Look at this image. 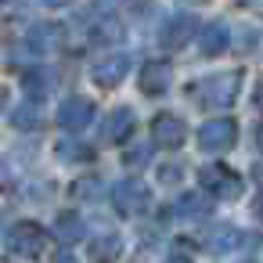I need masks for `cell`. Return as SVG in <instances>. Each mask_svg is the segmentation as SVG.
Returning <instances> with one entry per match:
<instances>
[{
  "label": "cell",
  "mask_w": 263,
  "mask_h": 263,
  "mask_svg": "<svg viewBox=\"0 0 263 263\" xmlns=\"http://www.w3.org/2000/svg\"><path fill=\"white\" fill-rule=\"evenodd\" d=\"M238 8H245V11H263V0H238Z\"/></svg>",
  "instance_id": "cell-26"
},
{
  "label": "cell",
  "mask_w": 263,
  "mask_h": 263,
  "mask_svg": "<svg viewBox=\"0 0 263 263\" xmlns=\"http://www.w3.org/2000/svg\"><path fill=\"white\" fill-rule=\"evenodd\" d=\"M54 238L65 241V245H69V241H80V238H83V220H80L76 213H62V216L54 220Z\"/></svg>",
  "instance_id": "cell-18"
},
{
  "label": "cell",
  "mask_w": 263,
  "mask_h": 263,
  "mask_svg": "<svg viewBox=\"0 0 263 263\" xmlns=\"http://www.w3.org/2000/svg\"><path fill=\"white\" fill-rule=\"evenodd\" d=\"M54 83H58V76H54L51 65H33V69L22 72V90L33 101H44L47 94H54Z\"/></svg>",
  "instance_id": "cell-14"
},
{
  "label": "cell",
  "mask_w": 263,
  "mask_h": 263,
  "mask_svg": "<svg viewBox=\"0 0 263 263\" xmlns=\"http://www.w3.org/2000/svg\"><path fill=\"white\" fill-rule=\"evenodd\" d=\"M173 213H177V220H205L209 216V198L198 195V191H184L173 202Z\"/></svg>",
  "instance_id": "cell-16"
},
{
  "label": "cell",
  "mask_w": 263,
  "mask_h": 263,
  "mask_svg": "<svg viewBox=\"0 0 263 263\" xmlns=\"http://www.w3.org/2000/svg\"><path fill=\"white\" fill-rule=\"evenodd\" d=\"M112 205H116L119 216H141L152 205V191L141 180H119L112 187Z\"/></svg>",
  "instance_id": "cell-4"
},
{
  "label": "cell",
  "mask_w": 263,
  "mask_h": 263,
  "mask_svg": "<svg viewBox=\"0 0 263 263\" xmlns=\"http://www.w3.org/2000/svg\"><path fill=\"white\" fill-rule=\"evenodd\" d=\"M252 213H256V220H259V223H263V191H259V195H256V202H252Z\"/></svg>",
  "instance_id": "cell-27"
},
{
  "label": "cell",
  "mask_w": 263,
  "mask_h": 263,
  "mask_svg": "<svg viewBox=\"0 0 263 263\" xmlns=\"http://www.w3.org/2000/svg\"><path fill=\"white\" fill-rule=\"evenodd\" d=\"M252 44H259V33H252V29H238V40H234L231 47H238V51H249Z\"/></svg>",
  "instance_id": "cell-23"
},
{
  "label": "cell",
  "mask_w": 263,
  "mask_h": 263,
  "mask_svg": "<svg viewBox=\"0 0 263 263\" xmlns=\"http://www.w3.org/2000/svg\"><path fill=\"white\" fill-rule=\"evenodd\" d=\"M198 180H202V187H205L209 195H216V198H223V202L241 195V177H238L231 166H223V162L202 166V170H198Z\"/></svg>",
  "instance_id": "cell-3"
},
{
  "label": "cell",
  "mask_w": 263,
  "mask_h": 263,
  "mask_svg": "<svg viewBox=\"0 0 263 263\" xmlns=\"http://www.w3.org/2000/svg\"><path fill=\"white\" fill-rule=\"evenodd\" d=\"M119 252H123V245H119V234H116V231L90 238V256H94V259H112V256H119Z\"/></svg>",
  "instance_id": "cell-19"
},
{
  "label": "cell",
  "mask_w": 263,
  "mask_h": 263,
  "mask_svg": "<svg viewBox=\"0 0 263 263\" xmlns=\"http://www.w3.org/2000/svg\"><path fill=\"white\" fill-rule=\"evenodd\" d=\"M58 159H62V162H87V159H90V148H87V144L62 141V144H58Z\"/></svg>",
  "instance_id": "cell-21"
},
{
  "label": "cell",
  "mask_w": 263,
  "mask_h": 263,
  "mask_svg": "<svg viewBox=\"0 0 263 263\" xmlns=\"http://www.w3.org/2000/svg\"><path fill=\"white\" fill-rule=\"evenodd\" d=\"M159 177H162L166 184H173V180L180 177V166H162V173H159Z\"/></svg>",
  "instance_id": "cell-25"
},
{
  "label": "cell",
  "mask_w": 263,
  "mask_h": 263,
  "mask_svg": "<svg viewBox=\"0 0 263 263\" xmlns=\"http://www.w3.org/2000/svg\"><path fill=\"white\" fill-rule=\"evenodd\" d=\"M134 108H126V105H119V108H112L108 116H105V126H101V134H105V141H112V144H123L130 134H134Z\"/></svg>",
  "instance_id": "cell-15"
},
{
  "label": "cell",
  "mask_w": 263,
  "mask_h": 263,
  "mask_svg": "<svg viewBox=\"0 0 263 263\" xmlns=\"http://www.w3.org/2000/svg\"><path fill=\"white\" fill-rule=\"evenodd\" d=\"M47 241H51L47 231L40 223H33V220L8 223V231H4V252L15 256V259H36V256H44Z\"/></svg>",
  "instance_id": "cell-2"
},
{
  "label": "cell",
  "mask_w": 263,
  "mask_h": 263,
  "mask_svg": "<svg viewBox=\"0 0 263 263\" xmlns=\"http://www.w3.org/2000/svg\"><path fill=\"white\" fill-rule=\"evenodd\" d=\"M119 36H123V26H119V18H112V15H101V18L90 26V44L108 47V44H116Z\"/></svg>",
  "instance_id": "cell-17"
},
{
  "label": "cell",
  "mask_w": 263,
  "mask_h": 263,
  "mask_svg": "<svg viewBox=\"0 0 263 263\" xmlns=\"http://www.w3.org/2000/svg\"><path fill=\"white\" fill-rule=\"evenodd\" d=\"M252 105H256V108H263V80L256 83V94H252Z\"/></svg>",
  "instance_id": "cell-28"
},
{
  "label": "cell",
  "mask_w": 263,
  "mask_h": 263,
  "mask_svg": "<svg viewBox=\"0 0 263 263\" xmlns=\"http://www.w3.org/2000/svg\"><path fill=\"white\" fill-rule=\"evenodd\" d=\"M241 90V72H216V76H205L198 83H191V98L202 105V108H231L234 98Z\"/></svg>",
  "instance_id": "cell-1"
},
{
  "label": "cell",
  "mask_w": 263,
  "mask_h": 263,
  "mask_svg": "<svg viewBox=\"0 0 263 263\" xmlns=\"http://www.w3.org/2000/svg\"><path fill=\"white\" fill-rule=\"evenodd\" d=\"M152 137H155V144H162V148H177V144H184L187 126H184L180 116H173V112H159L155 123H152Z\"/></svg>",
  "instance_id": "cell-12"
},
{
  "label": "cell",
  "mask_w": 263,
  "mask_h": 263,
  "mask_svg": "<svg viewBox=\"0 0 263 263\" xmlns=\"http://www.w3.org/2000/svg\"><path fill=\"white\" fill-rule=\"evenodd\" d=\"M170 80H173V69H170V62H159V58H152V62H144V65H141L137 87H141V94H148V98H162V94L170 90Z\"/></svg>",
  "instance_id": "cell-7"
},
{
  "label": "cell",
  "mask_w": 263,
  "mask_h": 263,
  "mask_svg": "<svg viewBox=\"0 0 263 263\" xmlns=\"http://www.w3.org/2000/svg\"><path fill=\"white\" fill-rule=\"evenodd\" d=\"M58 47H62V26L40 22V26H33V29H29V36H26V51H29V54H36V58L54 54Z\"/></svg>",
  "instance_id": "cell-13"
},
{
  "label": "cell",
  "mask_w": 263,
  "mask_h": 263,
  "mask_svg": "<svg viewBox=\"0 0 263 263\" xmlns=\"http://www.w3.org/2000/svg\"><path fill=\"white\" fill-rule=\"evenodd\" d=\"M234 44V36H231V26L227 22H205L202 29H198V51L205 54V58H216V54H223L227 47Z\"/></svg>",
  "instance_id": "cell-10"
},
{
  "label": "cell",
  "mask_w": 263,
  "mask_h": 263,
  "mask_svg": "<svg viewBox=\"0 0 263 263\" xmlns=\"http://www.w3.org/2000/svg\"><path fill=\"white\" fill-rule=\"evenodd\" d=\"M241 245H249V234H245L241 227H234V223H220V227H213L209 238H205V249H209L213 256H234Z\"/></svg>",
  "instance_id": "cell-8"
},
{
  "label": "cell",
  "mask_w": 263,
  "mask_h": 263,
  "mask_svg": "<svg viewBox=\"0 0 263 263\" xmlns=\"http://www.w3.org/2000/svg\"><path fill=\"white\" fill-rule=\"evenodd\" d=\"M256 148L263 152V123H259V130H256Z\"/></svg>",
  "instance_id": "cell-29"
},
{
  "label": "cell",
  "mask_w": 263,
  "mask_h": 263,
  "mask_svg": "<svg viewBox=\"0 0 263 263\" xmlns=\"http://www.w3.org/2000/svg\"><path fill=\"white\" fill-rule=\"evenodd\" d=\"M90 123H94V101H87V98H65L58 105V126L65 134H83Z\"/></svg>",
  "instance_id": "cell-5"
},
{
  "label": "cell",
  "mask_w": 263,
  "mask_h": 263,
  "mask_svg": "<svg viewBox=\"0 0 263 263\" xmlns=\"http://www.w3.org/2000/svg\"><path fill=\"white\" fill-rule=\"evenodd\" d=\"M191 36H198L195 18H191V15H173V18L162 26L159 44H162L166 51H180V47H187V44H191Z\"/></svg>",
  "instance_id": "cell-9"
},
{
  "label": "cell",
  "mask_w": 263,
  "mask_h": 263,
  "mask_svg": "<svg viewBox=\"0 0 263 263\" xmlns=\"http://www.w3.org/2000/svg\"><path fill=\"white\" fill-rule=\"evenodd\" d=\"M234 141H238V123L231 116L227 119H209L198 130V148H205V152H227Z\"/></svg>",
  "instance_id": "cell-6"
},
{
  "label": "cell",
  "mask_w": 263,
  "mask_h": 263,
  "mask_svg": "<svg viewBox=\"0 0 263 263\" xmlns=\"http://www.w3.org/2000/svg\"><path fill=\"white\" fill-rule=\"evenodd\" d=\"M11 126H15V130H36V126H40V108H36V101L15 108V112H11Z\"/></svg>",
  "instance_id": "cell-20"
},
{
  "label": "cell",
  "mask_w": 263,
  "mask_h": 263,
  "mask_svg": "<svg viewBox=\"0 0 263 263\" xmlns=\"http://www.w3.org/2000/svg\"><path fill=\"white\" fill-rule=\"evenodd\" d=\"M51 8H65V4H72V0H47Z\"/></svg>",
  "instance_id": "cell-30"
},
{
  "label": "cell",
  "mask_w": 263,
  "mask_h": 263,
  "mask_svg": "<svg viewBox=\"0 0 263 263\" xmlns=\"http://www.w3.org/2000/svg\"><path fill=\"white\" fill-rule=\"evenodd\" d=\"M101 177H87V184H76V195H83V198H94L98 191H101V184H98Z\"/></svg>",
  "instance_id": "cell-24"
},
{
  "label": "cell",
  "mask_w": 263,
  "mask_h": 263,
  "mask_svg": "<svg viewBox=\"0 0 263 263\" xmlns=\"http://www.w3.org/2000/svg\"><path fill=\"white\" fill-rule=\"evenodd\" d=\"M126 72H130V54H123V51L101 58V62L90 69V76H94L98 87H119V83L126 80Z\"/></svg>",
  "instance_id": "cell-11"
},
{
  "label": "cell",
  "mask_w": 263,
  "mask_h": 263,
  "mask_svg": "<svg viewBox=\"0 0 263 263\" xmlns=\"http://www.w3.org/2000/svg\"><path fill=\"white\" fill-rule=\"evenodd\" d=\"M148 162H152V148H148V144H137V148H130V152L123 155V166H126V170H144Z\"/></svg>",
  "instance_id": "cell-22"
}]
</instances>
